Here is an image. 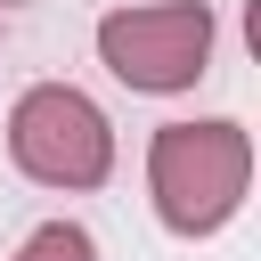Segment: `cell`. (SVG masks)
I'll return each mask as SVG.
<instances>
[{
	"label": "cell",
	"mask_w": 261,
	"mask_h": 261,
	"mask_svg": "<svg viewBox=\"0 0 261 261\" xmlns=\"http://www.w3.org/2000/svg\"><path fill=\"white\" fill-rule=\"evenodd\" d=\"M245 188H253V130L245 122L204 114V122H163L147 139V196L171 237L228 228L245 212Z\"/></svg>",
	"instance_id": "cell-1"
},
{
	"label": "cell",
	"mask_w": 261,
	"mask_h": 261,
	"mask_svg": "<svg viewBox=\"0 0 261 261\" xmlns=\"http://www.w3.org/2000/svg\"><path fill=\"white\" fill-rule=\"evenodd\" d=\"M212 8L204 0H147V8H106L98 16V65L122 82V90H147V98H171V90H196L204 65H212Z\"/></svg>",
	"instance_id": "cell-3"
},
{
	"label": "cell",
	"mask_w": 261,
	"mask_h": 261,
	"mask_svg": "<svg viewBox=\"0 0 261 261\" xmlns=\"http://www.w3.org/2000/svg\"><path fill=\"white\" fill-rule=\"evenodd\" d=\"M8 163L33 179V188H106L114 179V122L90 90L73 82H33L16 106H8Z\"/></svg>",
	"instance_id": "cell-2"
},
{
	"label": "cell",
	"mask_w": 261,
	"mask_h": 261,
	"mask_svg": "<svg viewBox=\"0 0 261 261\" xmlns=\"http://www.w3.org/2000/svg\"><path fill=\"white\" fill-rule=\"evenodd\" d=\"M8 261H98V237H90L82 220H41Z\"/></svg>",
	"instance_id": "cell-4"
},
{
	"label": "cell",
	"mask_w": 261,
	"mask_h": 261,
	"mask_svg": "<svg viewBox=\"0 0 261 261\" xmlns=\"http://www.w3.org/2000/svg\"><path fill=\"white\" fill-rule=\"evenodd\" d=\"M0 41H8V8H0Z\"/></svg>",
	"instance_id": "cell-5"
}]
</instances>
